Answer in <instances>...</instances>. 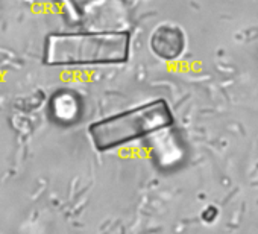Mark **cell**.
<instances>
[{
  "label": "cell",
  "mask_w": 258,
  "mask_h": 234,
  "mask_svg": "<svg viewBox=\"0 0 258 234\" xmlns=\"http://www.w3.org/2000/svg\"><path fill=\"white\" fill-rule=\"evenodd\" d=\"M184 46H185V40L182 31L172 25L161 26L152 38L154 50L161 58L166 60H173L179 56L184 50Z\"/></svg>",
  "instance_id": "cell-3"
},
{
  "label": "cell",
  "mask_w": 258,
  "mask_h": 234,
  "mask_svg": "<svg viewBox=\"0 0 258 234\" xmlns=\"http://www.w3.org/2000/svg\"><path fill=\"white\" fill-rule=\"evenodd\" d=\"M127 53L124 34H79L49 38V64H109L120 63Z\"/></svg>",
  "instance_id": "cell-2"
},
{
  "label": "cell",
  "mask_w": 258,
  "mask_h": 234,
  "mask_svg": "<svg viewBox=\"0 0 258 234\" xmlns=\"http://www.w3.org/2000/svg\"><path fill=\"white\" fill-rule=\"evenodd\" d=\"M172 124L173 115L167 103L155 100L93 124L90 134L96 149L105 152L166 130Z\"/></svg>",
  "instance_id": "cell-1"
}]
</instances>
